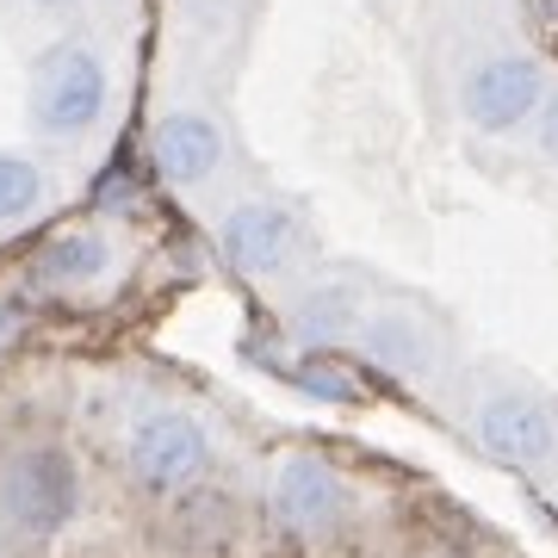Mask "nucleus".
I'll return each mask as SVG.
<instances>
[{
	"mask_svg": "<svg viewBox=\"0 0 558 558\" xmlns=\"http://www.w3.org/2000/svg\"><path fill=\"white\" fill-rule=\"evenodd\" d=\"M81 509V465L50 440H32L0 459V521L20 539L62 534Z\"/></svg>",
	"mask_w": 558,
	"mask_h": 558,
	"instance_id": "obj_1",
	"label": "nucleus"
},
{
	"mask_svg": "<svg viewBox=\"0 0 558 558\" xmlns=\"http://www.w3.org/2000/svg\"><path fill=\"white\" fill-rule=\"evenodd\" d=\"M124 472L143 497H180L211 472V435L186 410H149L124 435Z\"/></svg>",
	"mask_w": 558,
	"mask_h": 558,
	"instance_id": "obj_2",
	"label": "nucleus"
},
{
	"mask_svg": "<svg viewBox=\"0 0 558 558\" xmlns=\"http://www.w3.org/2000/svg\"><path fill=\"white\" fill-rule=\"evenodd\" d=\"M311 255V223L286 199H242L218 223V260L242 279H279Z\"/></svg>",
	"mask_w": 558,
	"mask_h": 558,
	"instance_id": "obj_3",
	"label": "nucleus"
},
{
	"mask_svg": "<svg viewBox=\"0 0 558 558\" xmlns=\"http://www.w3.org/2000/svg\"><path fill=\"white\" fill-rule=\"evenodd\" d=\"M112 100V75H106L100 50L87 44H57L38 57V75H32V124L44 137H81L94 131Z\"/></svg>",
	"mask_w": 558,
	"mask_h": 558,
	"instance_id": "obj_4",
	"label": "nucleus"
},
{
	"mask_svg": "<svg viewBox=\"0 0 558 558\" xmlns=\"http://www.w3.org/2000/svg\"><path fill=\"white\" fill-rule=\"evenodd\" d=\"M546 94H553L546 87V69L534 57H521V50H502V57H484L465 69V81H459V112L484 137H509L521 124H534Z\"/></svg>",
	"mask_w": 558,
	"mask_h": 558,
	"instance_id": "obj_5",
	"label": "nucleus"
},
{
	"mask_svg": "<svg viewBox=\"0 0 558 558\" xmlns=\"http://www.w3.org/2000/svg\"><path fill=\"white\" fill-rule=\"evenodd\" d=\"M472 440L490 459H502V465H553L558 459V416L546 398L521 391V385H502V391L478 398V410H472Z\"/></svg>",
	"mask_w": 558,
	"mask_h": 558,
	"instance_id": "obj_6",
	"label": "nucleus"
},
{
	"mask_svg": "<svg viewBox=\"0 0 558 558\" xmlns=\"http://www.w3.org/2000/svg\"><path fill=\"white\" fill-rule=\"evenodd\" d=\"M267 515L299 539H323L348 521V484L329 459L317 453H286L267 484Z\"/></svg>",
	"mask_w": 558,
	"mask_h": 558,
	"instance_id": "obj_7",
	"label": "nucleus"
},
{
	"mask_svg": "<svg viewBox=\"0 0 558 558\" xmlns=\"http://www.w3.org/2000/svg\"><path fill=\"white\" fill-rule=\"evenodd\" d=\"M354 341L360 354L373 360L379 373H391V379H428L440 366V336L435 323L416 317V311H403V304H379V311H360L354 323Z\"/></svg>",
	"mask_w": 558,
	"mask_h": 558,
	"instance_id": "obj_8",
	"label": "nucleus"
},
{
	"mask_svg": "<svg viewBox=\"0 0 558 558\" xmlns=\"http://www.w3.org/2000/svg\"><path fill=\"white\" fill-rule=\"evenodd\" d=\"M149 161L168 186H205L223 168V124L199 106H174L149 131Z\"/></svg>",
	"mask_w": 558,
	"mask_h": 558,
	"instance_id": "obj_9",
	"label": "nucleus"
},
{
	"mask_svg": "<svg viewBox=\"0 0 558 558\" xmlns=\"http://www.w3.org/2000/svg\"><path fill=\"white\" fill-rule=\"evenodd\" d=\"M119 267V248L106 230H62L38 248L32 260V279H38L44 292H62V299H75V292H100L106 279Z\"/></svg>",
	"mask_w": 558,
	"mask_h": 558,
	"instance_id": "obj_10",
	"label": "nucleus"
},
{
	"mask_svg": "<svg viewBox=\"0 0 558 558\" xmlns=\"http://www.w3.org/2000/svg\"><path fill=\"white\" fill-rule=\"evenodd\" d=\"M360 323V292L348 279H317V286H304L292 311H286V336L304 341V348H336L341 336H354Z\"/></svg>",
	"mask_w": 558,
	"mask_h": 558,
	"instance_id": "obj_11",
	"label": "nucleus"
},
{
	"mask_svg": "<svg viewBox=\"0 0 558 558\" xmlns=\"http://www.w3.org/2000/svg\"><path fill=\"white\" fill-rule=\"evenodd\" d=\"M44 193H50L44 161L25 149H0V223H25L44 205Z\"/></svg>",
	"mask_w": 558,
	"mask_h": 558,
	"instance_id": "obj_12",
	"label": "nucleus"
},
{
	"mask_svg": "<svg viewBox=\"0 0 558 558\" xmlns=\"http://www.w3.org/2000/svg\"><path fill=\"white\" fill-rule=\"evenodd\" d=\"M286 379H292V385H304V391H311V398H323V403H360V398H366L354 373H348L341 360H329L323 348H317L311 360H299V366H292Z\"/></svg>",
	"mask_w": 558,
	"mask_h": 558,
	"instance_id": "obj_13",
	"label": "nucleus"
},
{
	"mask_svg": "<svg viewBox=\"0 0 558 558\" xmlns=\"http://www.w3.org/2000/svg\"><path fill=\"white\" fill-rule=\"evenodd\" d=\"M534 137H539V156H553V161H558V94H546V100H539Z\"/></svg>",
	"mask_w": 558,
	"mask_h": 558,
	"instance_id": "obj_14",
	"label": "nucleus"
},
{
	"mask_svg": "<svg viewBox=\"0 0 558 558\" xmlns=\"http://www.w3.org/2000/svg\"><path fill=\"white\" fill-rule=\"evenodd\" d=\"M38 7H62V0H38Z\"/></svg>",
	"mask_w": 558,
	"mask_h": 558,
	"instance_id": "obj_15",
	"label": "nucleus"
}]
</instances>
